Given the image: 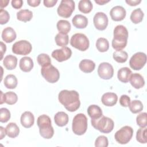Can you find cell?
Returning a JSON list of instances; mask_svg holds the SVG:
<instances>
[{"label":"cell","instance_id":"obj_1","mask_svg":"<svg viewBox=\"0 0 147 147\" xmlns=\"http://www.w3.org/2000/svg\"><path fill=\"white\" fill-rule=\"evenodd\" d=\"M58 99L64 107L71 112L76 111L80 105L79 93L75 90L61 91L59 94Z\"/></svg>","mask_w":147,"mask_h":147},{"label":"cell","instance_id":"obj_2","mask_svg":"<svg viewBox=\"0 0 147 147\" xmlns=\"http://www.w3.org/2000/svg\"><path fill=\"white\" fill-rule=\"evenodd\" d=\"M114 38L111 45L116 51L122 50L126 46L128 38V31L125 26L122 25L115 27L113 32Z\"/></svg>","mask_w":147,"mask_h":147},{"label":"cell","instance_id":"obj_3","mask_svg":"<svg viewBox=\"0 0 147 147\" xmlns=\"http://www.w3.org/2000/svg\"><path fill=\"white\" fill-rule=\"evenodd\" d=\"M37 124L41 137L45 139H50L53 137L54 130L51 125V120L49 116L45 114L39 116L37 118Z\"/></svg>","mask_w":147,"mask_h":147},{"label":"cell","instance_id":"obj_4","mask_svg":"<svg viewBox=\"0 0 147 147\" xmlns=\"http://www.w3.org/2000/svg\"><path fill=\"white\" fill-rule=\"evenodd\" d=\"M92 126L103 133H109L114 129V121L110 118L102 115L97 119H91Z\"/></svg>","mask_w":147,"mask_h":147},{"label":"cell","instance_id":"obj_5","mask_svg":"<svg viewBox=\"0 0 147 147\" xmlns=\"http://www.w3.org/2000/svg\"><path fill=\"white\" fill-rule=\"evenodd\" d=\"M87 129V118L82 113L76 114L72 120V130L74 133L81 136L84 134Z\"/></svg>","mask_w":147,"mask_h":147},{"label":"cell","instance_id":"obj_6","mask_svg":"<svg viewBox=\"0 0 147 147\" xmlns=\"http://www.w3.org/2000/svg\"><path fill=\"white\" fill-rule=\"evenodd\" d=\"M70 44L71 46L81 51L87 50L90 45L89 40L83 33H75L71 38Z\"/></svg>","mask_w":147,"mask_h":147},{"label":"cell","instance_id":"obj_7","mask_svg":"<svg viewBox=\"0 0 147 147\" xmlns=\"http://www.w3.org/2000/svg\"><path fill=\"white\" fill-rule=\"evenodd\" d=\"M41 74L43 78L51 83L57 82L60 78L59 70L52 64L42 67L41 69Z\"/></svg>","mask_w":147,"mask_h":147},{"label":"cell","instance_id":"obj_8","mask_svg":"<svg viewBox=\"0 0 147 147\" xmlns=\"http://www.w3.org/2000/svg\"><path fill=\"white\" fill-rule=\"evenodd\" d=\"M133 129L129 126H125L118 130L114 135L117 142L121 144H127L132 138Z\"/></svg>","mask_w":147,"mask_h":147},{"label":"cell","instance_id":"obj_9","mask_svg":"<svg viewBox=\"0 0 147 147\" xmlns=\"http://www.w3.org/2000/svg\"><path fill=\"white\" fill-rule=\"evenodd\" d=\"M75 10V2L72 0H62L57 7L59 16L64 18H68Z\"/></svg>","mask_w":147,"mask_h":147},{"label":"cell","instance_id":"obj_10","mask_svg":"<svg viewBox=\"0 0 147 147\" xmlns=\"http://www.w3.org/2000/svg\"><path fill=\"white\" fill-rule=\"evenodd\" d=\"M146 55L145 53L138 52L134 53L129 61L130 67L134 70H140L145 65Z\"/></svg>","mask_w":147,"mask_h":147},{"label":"cell","instance_id":"obj_11","mask_svg":"<svg viewBox=\"0 0 147 147\" xmlns=\"http://www.w3.org/2000/svg\"><path fill=\"white\" fill-rule=\"evenodd\" d=\"M32 49L31 44L26 40H20L16 42L12 47V52L17 55H26Z\"/></svg>","mask_w":147,"mask_h":147},{"label":"cell","instance_id":"obj_12","mask_svg":"<svg viewBox=\"0 0 147 147\" xmlns=\"http://www.w3.org/2000/svg\"><path fill=\"white\" fill-rule=\"evenodd\" d=\"M98 74L99 76L105 80L111 79L114 75V69L113 66L109 63H101L98 68Z\"/></svg>","mask_w":147,"mask_h":147},{"label":"cell","instance_id":"obj_13","mask_svg":"<svg viewBox=\"0 0 147 147\" xmlns=\"http://www.w3.org/2000/svg\"><path fill=\"white\" fill-rule=\"evenodd\" d=\"M71 49L67 47H64L61 49H56L52 52V57L59 62L67 60L71 57Z\"/></svg>","mask_w":147,"mask_h":147},{"label":"cell","instance_id":"obj_14","mask_svg":"<svg viewBox=\"0 0 147 147\" xmlns=\"http://www.w3.org/2000/svg\"><path fill=\"white\" fill-rule=\"evenodd\" d=\"M108 21L107 16L103 12H97L93 18L95 27L99 30H103L107 28Z\"/></svg>","mask_w":147,"mask_h":147},{"label":"cell","instance_id":"obj_15","mask_svg":"<svg viewBox=\"0 0 147 147\" xmlns=\"http://www.w3.org/2000/svg\"><path fill=\"white\" fill-rule=\"evenodd\" d=\"M126 14V12L125 9L121 6H115L113 7L110 11L111 19L115 21L123 20L125 18Z\"/></svg>","mask_w":147,"mask_h":147},{"label":"cell","instance_id":"obj_16","mask_svg":"<svg viewBox=\"0 0 147 147\" xmlns=\"http://www.w3.org/2000/svg\"><path fill=\"white\" fill-rule=\"evenodd\" d=\"M18 100L17 95L12 91H9L6 92L5 94H3L2 91H1V104L5 102L6 103L12 105L15 104Z\"/></svg>","mask_w":147,"mask_h":147},{"label":"cell","instance_id":"obj_17","mask_svg":"<svg viewBox=\"0 0 147 147\" xmlns=\"http://www.w3.org/2000/svg\"><path fill=\"white\" fill-rule=\"evenodd\" d=\"M118 96L114 92H106L102 98L101 101L102 103L106 106H113L117 102Z\"/></svg>","mask_w":147,"mask_h":147},{"label":"cell","instance_id":"obj_18","mask_svg":"<svg viewBox=\"0 0 147 147\" xmlns=\"http://www.w3.org/2000/svg\"><path fill=\"white\" fill-rule=\"evenodd\" d=\"M21 123L25 128H29L34 122L33 114L30 111H25L21 116Z\"/></svg>","mask_w":147,"mask_h":147},{"label":"cell","instance_id":"obj_19","mask_svg":"<svg viewBox=\"0 0 147 147\" xmlns=\"http://www.w3.org/2000/svg\"><path fill=\"white\" fill-rule=\"evenodd\" d=\"M129 81L131 86L136 89H140L145 85V80L142 76L138 73L132 74L130 77Z\"/></svg>","mask_w":147,"mask_h":147},{"label":"cell","instance_id":"obj_20","mask_svg":"<svg viewBox=\"0 0 147 147\" xmlns=\"http://www.w3.org/2000/svg\"><path fill=\"white\" fill-rule=\"evenodd\" d=\"M73 25L78 29L85 28L88 25V20L86 17L81 15H75L72 20Z\"/></svg>","mask_w":147,"mask_h":147},{"label":"cell","instance_id":"obj_21","mask_svg":"<svg viewBox=\"0 0 147 147\" xmlns=\"http://www.w3.org/2000/svg\"><path fill=\"white\" fill-rule=\"evenodd\" d=\"M16 33L15 30L11 27H7L5 28L2 32V40L7 42H11L16 38Z\"/></svg>","mask_w":147,"mask_h":147},{"label":"cell","instance_id":"obj_22","mask_svg":"<svg viewBox=\"0 0 147 147\" xmlns=\"http://www.w3.org/2000/svg\"><path fill=\"white\" fill-rule=\"evenodd\" d=\"M34 65L33 61L30 57L25 56L22 57L20 60L19 66L21 71L28 72L32 70Z\"/></svg>","mask_w":147,"mask_h":147},{"label":"cell","instance_id":"obj_23","mask_svg":"<svg viewBox=\"0 0 147 147\" xmlns=\"http://www.w3.org/2000/svg\"><path fill=\"white\" fill-rule=\"evenodd\" d=\"M80 69L85 73H90L93 71L95 67V63L88 59L82 60L79 65Z\"/></svg>","mask_w":147,"mask_h":147},{"label":"cell","instance_id":"obj_24","mask_svg":"<svg viewBox=\"0 0 147 147\" xmlns=\"http://www.w3.org/2000/svg\"><path fill=\"white\" fill-rule=\"evenodd\" d=\"M68 115L63 111L57 112L54 116V121L55 123L60 126H64L68 122Z\"/></svg>","mask_w":147,"mask_h":147},{"label":"cell","instance_id":"obj_25","mask_svg":"<svg viewBox=\"0 0 147 147\" xmlns=\"http://www.w3.org/2000/svg\"><path fill=\"white\" fill-rule=\"evenodd\" d=\"M132 74L131 71L128 67H122L119 69L117 73L118 79L122 83H127Z\"/></svg>","mask_w":147,"mask_h":147},{"label":"cell","instance_id":"obj_26","mask_svg":"<svg viewBox=\"0 0 147 147\" xmlns=\"http://www.w3.org/2000/svg\"><path fill=\"white\" fill-rule=\"evenodd\" d=\"M87 113L91 119H97L103 115L102 109L96 105H91L87 109Z\"/></svg>","mask_w":147,"mask_h":147},{"label":"cell","instance_id":"obj_27","mask_svg":"<svg viewBox=\"0 0 147 147\" xmlns=\"http://www.w3.org/2000/svg\"><path fill=\"white\" fill-rule=\"evenodd\" d=\"M3 64L7 69H14L17 64V58L11 55H7L3 59Z\"/></svg>","mask_w":147,"mask_h":147},{"label":"cell","instance_id":"obj_28","mask_svg":"<svg viewBox=\"0 0 147 147\" xmlns=\"http://www.w3.org/2000/svg\"><path fill=\"white\" fill-rule=\"evenodd\" d=\"M6 135L10 138L17 137L20 133V129L16 123L10 122L8 123L5 128Z\"/></svg>","mask_w":147,"mask_h":147},{"label":"cell","instance_id":"obj_29","mask_svg":"<svg viewBox=\"0 0 147 147\" xmlns=\"http://www.w3.org/2000/svg\"><path fill=\"white\" fill-rule=\"evenodd\" d=\"M33 17V13L28 9H22L17 13V18L18 20L23 22H28Z\"/></svg>","mask_w":147,"mask_h":147},{"label":"cell","instance_id":"obj_30","mask_svg":"<svg viewBox=\"0 0 147 147\" xmlns=\"http://www.w3.org/2000/svg\"><path fill=\"white\" fill-rule=\"evenodd\" d=\"M71 28V26L69 22L67 20H61L57 23V28L60 33L67 34V33L70 31Z\"/></svg>","mask_w":147,"mask_h":147},{"label":"cell","instance_id":"obj_31","mask_svg":"<svg viewBox=\"0 0 147 147\" xmlns=\"http://www.w3.org/2000/svg\"><path fill=\"white\" fill-rule=\"evenodd\" d=\"M92 4L90 0H81L78 3V9L83 13H89L92 9Z\"/></svg>","mask_w":147,"mask_h":147},{"label":"cell","instance_id":"obj_32","mask_svg":"<svg viewBox=\"0 0 147 147\" xmlns=\"http://www.w3.org/2000/svg\"><path fill=\"white\" fill-rule=\"evenodd\" d=\"M4 85L7 88L14 89L17 86V79L14 75H7L4 79Z\"/></svg>","mask_w":147,"mask_h":147},{"label":"cell","instance_id":"obj_33","mask_svg":"<svg viewBox=\"0 0 147 147\" xmlns=\"http://www.w3.org/2000/svg\"><path fill=\"white\" fill-rule=\"evenodd\" d=\"M144 14L140 8L134 10L130 15V20L131 22L135 24L141 22L144 17Z\"/></svg>","mask_w":147,"mask_h":147},{"label":"cell","instance_id":"obj_34","mask_svg":"<svg viewBox=\"0 0 147 147\" xmlns=\"http://www.w3.org/2000/svg\"><path fill=\"white\" fill-rule=\"evenodd\" d=\"M113 59L118 63H123L126 61L128 55L127 53L122 50L115 51L113 54Z\"/></svg>","mask_w":147,"mask_h":147},{"label":"cell","instance_id":"obj_35","mask_svg":"<svg viewBox=\"0 0 147 147\" xmlns=\"http://www.w3.org/2000/svg\"><path fill=\"white\" fill-rule=\"evenodd\" d=\"M96 47L100 52H106L109 48V43L108 40L103 37L99 38L96 42Z\"/></svg>","mask_w":147,"mask_h":147},{"label":"cell","instance_id":"obj_36","mask_svg":"<svg viewBox=\"0 0 147 147\" xmlns=\"http://www.w3.org/2000/svg\"><path fill=\"white\" fill-rule=\"evenodd\" d=\"M56 44L60 47H64L67 45L69 42V37L67 34H62L60 33H57L55 38Z\"/></svg>","mask_w":147,"mask_h":147},{"label":"cell","instance_id":"obj_37","mask_svg":"<svg viewBox=\"0 0 147 147\" xmlns=\"http://www.w3.org/2000/svg\"><path fill=\"white\" fill-rule=\"evenodd\" d=\"M130 111L133 114L141 112L143 109L142 103L139 100H133L130 102L129 106Z\"/></svg>","mask_w":147,"mask_h":147},{"label":"cell","instance_id":"obj_38","mask_svg":"<svg viewBox=\"0 0 147 147\" xmlns=\"http://www.w3.org/2000/svg\"><path fill=\"white\" fill-rule=\"evenodd\" d=\"M37 60L40 65L45 67L51 64V60L48 55L46 53H41L38 55Z\"/></svg>","mask_w":147,"mask_h":147},{"label":"cell","instance_id":"obj_39","mask_svg":"<svg viewBox=\"0 0 147 147\" xmlns=\"http://www.w3.org/2000/svg\"><path fill=\"white\" fill-rule=\"evenodd\" d=\"M136 140L138 142L141 144H146L147 142L146 139V128L141 127L140 128L136 133Z\"/></svg>","mask_w":147,"mask_h":147},{"label":"cell","instance_id":"obj_40","mask_svg":"<svg viewBox=\"0 0 147 147\" xmlns=\"http://www.w3.org/2000/svg\"><path fill=\"white\" fill-rule=\"evenodd\" d=\"M147 114L146 113H141L137 116L136 122L137 125L141 127H145L147 125Z\"/></svg>","mask_w":147,"mask_h":147},{"label":"cell","instance_id":"obj_41","mask_svg":"<svg viewBox=\"0 0 147 147\" xmlns=\"http://www.w3.org/2000/svg\"><path fill=\"white\" fill-rule=\"evenodd\" d=\"M10 118V113L9 110L5 107L0 109V121L2 123L7 122Z\"/></svg>","mask_w":147,"mask_h":147},{"label":"cell","instance_id":"obj_42","mask_svg":"<svg viewBox=\"0 0 147 147\" xmlns=\"http://www.w3.org/2000/svg\"><path fill=\"white\" fill-rule=\"evenodd\" d=\"M108 145V139L104 136H100L98 137L95 142V146L96 147H107Z\"/></svg>","mask_w":147,"mask_h":147},{"label":"cell","instance_id":"obj_43","mask_svg":"<svg viewBox=\"0 0 147 147\" xmlns=\"http://www.w3.org/2000/svg\"><path fill=\"white\" fill-rule=\"evenodd\" d=\"M10 18V16L9 13L3 9H1L0 10V24L1 25H3L6 24Z\"/></svg>","mask_w":147,"mask_h":147},{"label":"cell","instance_id":"obj_44","mask_svg":"<svg viewBox=\"0 0 147 147\" xmlns=\"http://www.w3.org/2000/svg\"><path fill=\"white\" fill-rule=\"evenodd\" d=\"M119 103L123 107H128L130 103V98L126 95H122L119 98Z\"/></svg>","mask_w":147,"mask_h":147},{"label":"cell","instance_id":"obj_45","mask_svg":"<svg viewBox=\"0 0 147 147\" xmlns=\"http://www.w3.org/2000/svg\"><path fill=\"white\" fill-rule=\"evenodd\" d=\"M23 5L22 0H13L11 1V6L16 9H20Z\"/></svg>","mask_w":147,"mask_h":147},{"label":"cell","instance_id":"obj_46","mask_svg":"<svg viewBox=\"0 0 147 147\" xmlns=\"http://www.w3.org/2000/svg\"><path fill=\"white\" fill-rule=\"evenodd\" d=\"M44 5L47 7H52L54 6L57 2V0H44L43 1Z\"/></svg>","mask_w":147,"mask_h":147},{"label":"cell","instance_id":"obj_47","mask_svg":"<svg viewBox=\"0 0 147 147\" xmlns=\"http://www.w3.org/2000/svg\"><path fill=\"white\" fill-rule=\"evenodd\" d=\"M41 1L40 0H28L27 3L28 5L32 7H36L39 5Z\"/></svg>","mask_w":147,"mask_h":147},{"label":"cell","instance_id":"obj_48","mask_svg":"<svg viewBox=\"0 0 147 147\" xmlns=\"http://www.w3.org/2000/svg\"><path fill=\"white\" fill-rule=\"evenodd\" d=\"M125 2L130 6H134L141 3V0H126Z\"/></svg>","mask_w":147,"mask_h":147},{"label":"cell","instance_id":"obj_49","mask_svg":"<svg viewBox=\"0 0 147 147\" xmlns=\"http://www.w3.org/2000/svg\"><path fill=\"white\" fill-rule=\"evenodd\" d=\"M6 50V45L2 42L1 41V60L2 59L3 56V54L5 53Z\"/></svg>","mask_w":147,"mask_h":147},{"label":"cell","instance_id":"obj_50","mask_svg":"<svg viewBox=\"0 0 147 147\" xmlns=\"http://www.w3.org/2000/svg\"><path fill=\"white\" fill-rule=\"evenodd\" d=\"M0 130H1V137L0 139L2 140L4 137H5L6 133V129L3 128L2 126L0 127Z\"/></svg>","mask_w":147,"mask_h":147},{"label":"cell","instance_id":"obj_51","mask_svg":"<svg viewBox=\"0 0 147 147\" xmlns=\"http://www.w3.org/2000/svg\"><path fill=\"white\" fill-rule=\"evenodd\" d=\"M9 2V1H8V0H7V1H4V0L1 1V5H0L1 8L2 9L3 7H5L7 6Z\"/></svg>","mask_w":147,"mask_h":147},{"label":"cell","instance_id":"obj_52","mask_svg":"<svg viewBox=\"0 0 147 147\" xmlns=\"http://www.w3.org/2000/svg\"><path fill=\"white\" fill-rule=\"evenodd\" d=\"M110 2L109 0L108 1H105V0H95V2L98 3V5H103L107 2Z\"/></svg>","mask_w":147,"mask_h":147}]
</instances>
